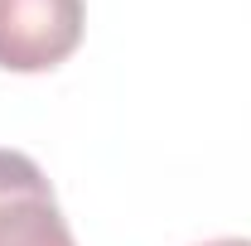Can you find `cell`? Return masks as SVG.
Returning a JSON list of instances; mask_svg holds the SVG:
<instances>
[{
    "instance_id": "cell-1",
    "label": "cell",
    "mask_w": 251,
    "mask_h": 246,
    "mask_svg": "<svg viewBox=\"0 0 251 246\" xmlns=\"http://www.w3.org/2000/svg\"><path fill=\"white\" fill-rule=\"evenodd\" d=\"M82 0H0V68L49 73L82 44Z\"/></svg>"
},
{
    "instance_id": "cell-2",
    "label": "cell",
    "mask_w": 251,
    "mask_h": 246,
    "mask_svg": "<svg viewBox=\"0 0 251 246\" xmlns=\"http://www.w3.org/2000/svg\"><path fill=\"white\" fill-rule=\"evenodd\" d=\"M0 246H77L53 184L20 150H0Z\"/></svg>"
},
{
    "instance_id": "cell-3",
    "label": "cell",
    "mask_w": 251,
    "mask_h": 246,
    "mask_svg": "<svg viewBox=\"0 0 251 246\" xmlns=\"http://www.w3.org/2000/svg\"><path fill=\"white\" fill-rule=\"evenodd\" d=\"M203 246H251L247 237H218V242H203Z\"/></svg>"
}]
</instances>
